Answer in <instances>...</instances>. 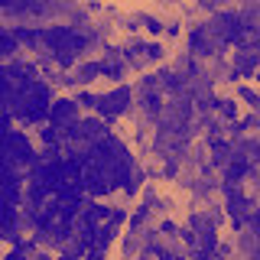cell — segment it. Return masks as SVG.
<instances>
[{
	"instance_id": "cell-1",
	"label": "cell",
	"mask_w": 260,
	"mask_h": 260,
	"mask_svg": "<svg viewBox=\"0 0 260 260\" xmlns=\"http://www.w3.org/2000/svg\"><path fill=\"white\" fill-rule=\"evenodd\" d=\"M0 104L16 124H39L52 111V91L43 85L32 65L10 59L0 65Z\"/></svg>"
},
{
	"instance_id": "cell-2",
	"label": "cell",
	"mask_w": 260,
	"mask_h": 260,
	"mask_svg": "<svg viewBox=\"0 0 260 260\" xmlns=\"http://www.w3.org/2000/svg\"><path fill=\"white\" fill-rule=\"evenodd\" d=\"M16 39L32 46L39 55H46L59 69L75 65L94 46V36L88 29H72V26H26V29L16 26Z\"/></svg>"
},
{
	"instance_id": "cell-3",
	"label": "cell",
	"mask_w": 260,
	"mask_h": 260,
	"mask_svg": "<svg viewBox=\"0 0 260 260\" xmlns=\"http://www.w3.org/2000/svg\"><path fill=\"white\" fill-rule=\"evenodd\" d=\"M81 101H88V108L98 111L104 120H114L120 117L127 108H130V88H114V91H104V94H85Z\"/></svg>"
},
{
	"instance_id": "cell-4",
	"label": "cell",
	"mask_w": 260,
	"mask_h": 260,
	"mask_svg": "<svg viewBox=\"0 0 260 260\" xmlns=\"http://www.w3.org/2000/svg\"><path fill=\"white\" fill-rule=\"evenodd\" d=\"M16 49H20V39H16V29H7L0 26V65L10 62L16 55Z\"/></svg>"
}]
</instances>
